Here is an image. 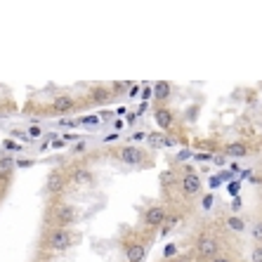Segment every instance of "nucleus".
<instances>
[{"label": "nucleus", "mask_w": 262, "mask_h": 262, "mask_svg": "<svg viewBox=\"0 0 262 262\" xmlns=\"http://www.w3.org/2000/svg\"><path fill=\"white\" fill-rule=\"evenodd\" d=\"M80 123H85V125H90V123H92V125H95V123H97V118H95V116H85Z\"/></svg>", "instance_id": "27"}, {"label": "nucleus", "mask_w": 262, "mask_h": 262, "mask_svg": "<svg viewBox=\"0 0 262 262\" xmlns=\"http://www.w3.org/2000/svg\"><path fill=\"white\" fill-rule=\"evenodd\" d=\"M12 161H10V159H3V161H0V170H3V172H7V170H10V168H12Z\"/></svg>", "instance_id": "22"}, {"label": "nucleus", "mask_w": 262, "mask_h": 262, "mask_svg": "<svg viewBox=\"0 0 262 262\" xmlns=\"http://www.w3.org/2000/svg\"><path fill=\"white\" fill-rule=\"evenodd\" d=\"M229 191H232V194H236V191H238V182H232V184H229Z\"/></svg>", "instance_id": "31"}, {"label": "nucleus", "mask_w": 262, "mask_h": 262, "mask_svg": "<svg viewBox=\"0 0 262 262\" xmlns=\"http://www.w3.org/2000/svg\"><path fill=\"white\" fill-rule=\"evenodd\" d=\"M250 234H253V238H255V244L262 246V222H255L253 229H250Z\"/></svg>", "instance_id": "17"}, {"label": "nucleus", "mask_w": 262, "mask_h": 262, "mask_svg": "<svg viewBox=\"0 0 262 262\" xmlns=\"http://www.w3.org/2000/svg\"><path fill=\"white\" fill-rule=\"evenodd\" d=\"M3 144H5L7 149H10V151H14V149H17V151H19V149H21V146H19V144H14L12 140H5V142H3Z\"/></svg>", "instance_id": "26"}, {"label": "nucleus", "mask_w": 262, "mask_h": 262, "mask_svg": "<svg viewBox=\"0 0 262 262\" xmlns=\"http://www.w3.org/2000/svg\"><path fill=\"white\" fill-rule=\"evenodd\" d=\"M225 156H232V159L248 156V144H246V142H232V144L225 146Z\"/></svg>", "instance_id": "11"}, {"label": "nucleus", "mask_w": 262, "mask_h": 262, "mask_svg": "<svg viewBox=\"0 0 262 262\" xmlns=\"http://www.w3.org/2000/svg\"><path fill=\"white\" fill-rule=\"evenodd\" d=\"M125 257H128V262H144L146 248L142 244H135V241H130V244H125Z\"/></svg>", "instance_id": "9"}, {"label": "nucleus", "mask_w": 262, "mask_h": 262, "mask_svg": "<svg viewBox=\"0 0 262 262\" xmlns=\"http://www.w3.org/2000/svg\"><path fill=\"white\" fill-rule=\"evenodd\" d=\"M196 159L199 161H210V154H196Z\"/></svg>", "instance_id": "29"}, {"label": "nucleus", "mask_w": 262, "mask_h": 262, "mask_svg": "<svg viewBox=\"0 0 262 262\" xmlns=\"http://www.w3.org/2000/svg\"><path fill=\"white\" fill-rule=\"evenodd\" d=\"M118 159L125 165H142L146 161V156L140 146H123V149H118Z\"/></svg>", "instance_id": "4"}, {"label": "nucleus", "mask_w": 262, "mask_h": 262, "mask_svg": "<svg viewBox=\"0 0 262 262\" xmlns=\"http://www.w3.org/2000/svg\"><path fill=\"white\" fill-rule=\"evenodd\" d=\"M73 106H76V99L69 97V95H59L52 102V111L55 114H69V111H73Z\"/></svg>", "instance_id": "10"}, {"label": "nucleus", "mask_w": 262, "mask_h": 262, "mask_svg": "<svg viewBox=\"0 0 262 262\" xmlns=\"http://www.w3.org/2000/svg\"><path fill=\"white\" fill-rule=\"evenodd\" d=\"M250 262H262V246H255L250 250Z\"/></svg>", "instance_id": "19"}, {"label": "nucleus", "mask_w": 262, "mask_h": 262, "mask_svg": "<svg viewBox=\"0 0 262 262\" xmlns=\"http://www.w3.org/2000/svg\"><path fill=\"white\" fill-rule=\"evenodd\" d=\"M154 118H156V125L161 130H170L172 123H175V116H172V111H168L165 106H159V109L154 111Z\"/></svg>", "instance_id": "8"}, {"label": "nucleus", "mask_w": 262, "mask_h": 262, "mask_svg": "<svg viewBox=\"0 0 262 262\" xmlns=\"http://www.w3.org/2000/svg\"><path fill=\"white\" fill-rule=\"evenodd\" d=\"M137 90H140V85L135 83V85H130V92H128V95H130V97H135V95H137Z\"/></svg>", "instance_id": "28"}, {"label": "nucleus", "mask_w": 262, "mask_h": 262, "mask_svg": "<svg viewBox=\"0 0 262 262\" xmlns=\"http://www.w3.org/2000/svg\"><path fill=\"white\" fill-rule=\"evenodd\" d=\"M55 220H57V225H71L73 220H76V208L69 206V203H61V206L55 208Z\"/></svg>", "instance_id": "6"}, {"label": "nucleus", "mask_w": 262, "mask_h": 262, "mask_svg": "<svg viewBox=\"0 0 262 262\" xmlns=\"http://www.w3.org/2000/svg\"><path fill=\"white\" fill-rule=\"evenodd\" d=\"M109 97H111V92L102 90V88H97V90L92 92V99H95V102H106Z\"/></svg>", "instance_id": "16"}, {"label": "nucleus", "mask_w": 262, "mask_h": 262, "mask_svg": "<svg viewBox=\"0 0 262 262\" xmlns=\"http://www.w3.org/2000/svg\"><path fill=\"white\" fill-rule=\"evenodd\" d=\"M201 187H203L201 177L196 175L191 168H187V170H184V175L180 177V189H182V194L189 199V196H196V194H199V191H201Z\"/></svg>", "instance_id": "3"}, {"label": "nucleus", "mask_w": 262, "mask_h": 262, "mask_svg": "<svg viewBox=\"0 0 262 262\" xmlns=\"http://www.w3.org/2000/svg\"><path fill=\"white\" fill-rule=\"evenodd\" d=\"M196 253L203 260H213L215 255H220V241L210 234H199L196 238Z\"/></svg>", "instance_id": "1"}, {"label": "nucleus", "mask_w": 262, "mask_h": 262, "mask_svg": "<svg viewBox=\"0 0 262 262\" xmlns=\"http://www.w3.org/2000/svg\"><path fill=\"white\" fill-rule=\"evenodd\" d=\"M208 262H234V260L229 255H215L213 260H208Z\"/></svg>", "instance_id": "24"}, {"label": "nucleus", "mask_w": 262, "mask_h": 262, "mask_svg": "<svg viewBox=\"0 0 262 262\" xmlns=\"http://www.w3.org/2000/svg\"><path fill=\"white\" fill-rule=\"evenodd\" d=\"M165 220H168V213H165L163 206H151V208H146V213H144V225H149V227H163Z\"/></svg>", "instance_id": "5"}, {"label": "nucleus", "mask_w": 262, "mask_h": 262, "mask_svg": "<svg viewBox=\"0 0 262 262\" xmlns=\"http://www.w3.org/2000/svg\"><path fill=\"white\" fill-rule=\"evenodd\" d=\"M175 253H177V246H175V244L165 246V250H163V255H165V257H172V255H175Z\"/></svg>", "instance_id": "21"}, {"label": "nucleus", "mask_w": 262, "mask_h": 262, "mask_svg": "<svg viewBox=\"0 0 262 262\" xmlns=\"http://www.w3.org/2000/svg\"><path fill=\"white\" fill-rule=\"evenodd\" d=\"M71 244H73V236L67 227H57V229H52V232L48 234V248L55 250V253L67 250Z\"/></svg>", "instance_id": "2"}, {"label": "nucleus", "mask_w": 262, "mask_h": 262, "mask_svg": "<svg viewBox=\"0 0 262 262\" xmlns=\"http://www.w3.org/2000/svg\"><path fill=\"white\" fill-rule=\"evenodd\" d=\"M73 151H76V154H80V151H85V144H83V142H80V144H76V149H73Z\"/></svg>", "instance_id": "30"}, {"label": "nucleus", "mask_w": 262, "mask_h": 262, "mask_svg": "<svg viewBox=\"0 0 262 262\" xmlns=\"http://www.w3.org/2000/svg\"><path fill=\"white\" fill-rule=\"evenodd\" d=\"M45 187H48L50 194H61V189H64V177H61V172H50Z\"/></svg>", "instance_id": "12"}, {"label": "nucleus", "mask_w": 262, "mask_h": 262, "mask_svg": "<svg viewBox=\"0 0 262 262\" xmlns=\"http://www.w3.org/2000/svg\"><path fill=\"white\" fill-rule=\"evenodd\" d=\"M71 180H73V184H76V187H90V184L95 182V175H92L88 168L78 165V168H73Z\"/></svg>", "instance_id": "7"}, {"label": "nucleus", "mask_w": 262, "mask_h": 262, "mask_svg": "<svg viewBox=\"0 0 262 262\" xmlns=\"http://www.w3.org/2000/svg\"><path fill=\"white\" fill-rule=\"evenodd\" d=\"M40 133H43V130L38 128V125H33V128H29V137H40Z\"/></svg>", "instance_id": "25"}, {"label": "nucleus", "mask_w": 262, "mask_h": 262, "mask_svg": "<svg viewBox=\"0 0 262 262\" xmlns=\"http://www.w3.org/2000/svg\"><path fill=\"white\" fill-rule=\"evenodd\" d=\"M170 83L168 80H159V83H154V97L159 99V102H165V99L170 97Z\"/></svg>", "instance_id": "13"}, {"label": "nucleus", "mask_w": 262, "mask_h": 262, "mask_svg": "<svg viewBox=\"0 0 262 262\" xmlns=\"http://www.w3.org/2000/svg\"><path fill=\"white\" fill-rule=\"evenodd\" d=\"M142 97H144V99H151L154 97V85H146L144 92H142Z\"/></svg>", "instance_id": "23"}, {"label": "nucleus", "mask_w": 262, "mask_h": 262, "mask_svg": "<svg viewBox=\"0 0 262 262\" xmlns=\"http://www.w3.org/2000/svg\"><path fill=\"white\" fill-rule=\"evenodd\" d=\"M146 144L151 146V149H161V146H165V137L161 133H151V135H146Z\"/></svg>", "instance_id": "14"}, {"label": "nucleus", "mask_w": 262, "mask_h": 262, "mask_svg": "<svg viewBox=\"0 0 262 262\" xmlns=\"http://www.w3.org/2000/svg\"><path fill=\"white\" fill-rule=\"evenodd\" d=\"M201 208H203V210H210V208H213V196H210V194L203 196V199H201Z\"/></svg>", "instance_id": "20"}, {"label": "nucleus", "mask_w": 262, "mask_h": 262, "mask_svg": "<svg viewBox=\"0 0 262 262\" xmlns=\"http://www.w3.org/2000/svg\"><path fill=\"white\" fill-rule=\"evenodd\" d=\"M227 227H229V229H234V232H244L246 222L241 217H236V215H232V217H227Z\"/></svg>", "instance_id": "15"}, {"label": "nucleus", "mask_w": 262, "mask_h": 262, "mask_svg": "<svg viewBox=\"0 0 262 262\" xmlns=\"http://www.w3.org/2000/svg\"><path fill=\"white\" fill-rule=\"evenodd\" d=\"M177 222H180V215H172V217H168V220H165V225H163V229H161V232L168 234V232L172 229V227L177 225Z\"/></svg>", "instance_id": "18"}, {"label": "nucleus", "mask_w": 262, "mask_h": 262, "mask_svg": "<svg viewBox=\"0 0 262 262\" xmlns=\"http://www.w3.org/2000/svg\"><path fill=\"white\" fill-rule=\"evenodd\" d=\"M172 262H191V257H175Z\"/></svg>", "instance_id": "32"}]
</instances>
